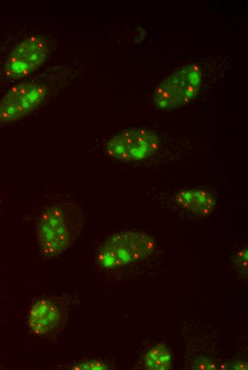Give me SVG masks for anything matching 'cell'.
Listing matches in <instances>:
<instances>
[{
	"label": "cell",
	"mask_w": 248,
	"mask_h": 370,
	"mask_svg": "<svg viewBox=\"0 0 248 370\" xmlns=\"http://www.w3.org/2000/svg\"><path fill=\"white\" fill-rule=\"evenodd\" d=\"M202 71L195 64L186 65L172 73L158 85L153 102L161 109L182 107L191 101L202 84Z\"/></svg>",
	"instance_id": "3"
},
{
	"label": "cell",
	"mask_w": 248,
	"mask_h": 370,
	"mask_svg": "<svg viewBox=\"0 0 248 370\" xmlns=\"http://www.w3.org/2000/svg\"><path fill=\"white\" fill-rule=\"evenodd\" d=\"M155 248L154 240L142 232L121 231L106 238L95 254L97 264L114 269L149 257Z\"/></svg>",
	"instance_id": "2"
},
{
	"label": "cell",
	"mask_w": 248,
	"mask_h": 370,
	"mask_svg": "<svg viewBox=\"0 0 248 370\" xmlns=\"http://www.w3.org/2000/svg\"><path fill=\"white\" fill-rule=\"evenodd\" d=\"M83 221V210L72 201H57L43 210L36 224L42 256L52 259L69 248L78 237Z\"/></svg>",
	"instance_id": "1"
},
{
	"label": "cell",
	"mask_w": 248,
	"mask_h": 370,
	"mask_svg": "<svg viewBox=\"0 0 248 370\" xmlns=\"http://www.w3.org/2000/svg\"><path fill=\"white\" fill-rule=\"evenodd\" d=\"M175 202L181 208L200 216L209 215L216 205L214 197L207 191L187 189L175 196Z\"/></svg>",
	"instance_id": "8"
},
{
	"label": "cell",
	"mask_w": 248,
	"mask_h": 370,
	"mask_svg": "<svg viewBox=\"0 0 248 370\" xmlns=\"http://www.w3.org/2000/svg\"><path fill=\"white\" fill-rule=\"evenodd\" d=\"M248 252L247 248L239 250L234 258V263L238 269L239 274L247 278V264H248Z\"/></svg>",
	"instance_id": "10"
},
{
	"label": "cell",
	"mask_w": 248,
	"mask_h": 370,
	"mask_svg": "<svg viewBox=\"0 0 248 370\" xmlns=\"http://www.w3.org/2000/svg\"><path fill=\"white\" fill-rule=\"evenodd\" d=\"M221 369L247 370L248 369L247 362L235 361L233 364H223L220 366Z\"/></svg>",
	"instance_id": "13"
},
{
	"label": "cell",
	"mask_w": 248,
	"mask_h": 370,
	"mask_svg": "<svg viewBox=\"0 0 248 370\" xmlns=\"http://www.w3.org/2000/svg\"><path fill=\"white\" fill-rule=\"evenodd\" d=\"M73 369H108V366L101 360H90L75 364Z\"/></svg>",
	"instance_id": "12"
},
{
	"label": "cell",
	"mask_w": 248,
	"mask_h": 370,
	"mask_svg": "<svg viewBox=\"0 0 248 370\" xmlns=\"http://www.w3.org/2000/svg\"><path fill=\"white\" fill-rule=\"evenodd\" d=\"M159 142L151 131L142 128L124 130L111 137L105 146L106 154L123 161H138L153 155Z\"/></svg>",
	"instance_id": "5"
},
{
	"label": "cell",
	"mask_w": 248,
	"mask_h": 370,
	"mask_svg": "<svg viewBox=\"0 0 248 370\" xmlns=\"http://www.w3.org/2000/svg\"><path fill=\"white\" fill-rule=\"evenodd\" d=\"M142 362L146 369L167 370L172 366V354L165 343H157L147 351Z\"/></svg>",
	"instance_id": "9"
},
{
	"label": "cell",
	"mask_w": 248,
	"mask_h": 370,
	"mask_svg": "<svg viewBox=\"0 0 248 370\" xmlns=\"http://www.w3.org/2000/svg\"><path fill=\"white\" fill-rule=\"evenodd\" d=\"M58 307L48 299H41L31 307L28 324L36 335H43L54 329L60 320Z\"/></svg>",
	"instance_id": "7"
},
{
	"label": "cell",
	"mask_w": 248,
	"mask_h": 370,
	"mask_svg": "<svg viewBox=\"0 0 248 370\" xmlns=\"http://www.w3.org/2000/svg\"><path fill=\"white\" fill-rule=\"evenodd\" d=\"M190 369L196 370H215L217 369V366L211 359L197 356L195 359Z\"/></svg>",
	"instance_id": "11"
},
{
	"label": "cell",
	"mask_w": 248,
	"mask_h": 370,
	"mask_svg": "<svg viewBox=\"0 0 248 370\" xmlns=\"http://www.w3.org/2000/svg\"><path fill=\"white\" fill-rule=\"evenodd\" d=\"M49 53L48 46L43 37L31 36L19 43L9 54L4 65V73L8 79L24 78L46 60Z\"/></svg>",
	"instance_id": "6"
},
{
	"label": "cell",
	"mask_w": 248,
	"mask_h": 370,
	"mask_svg": "<svg viewBox=\"0 0 248 370\" xmlns=\"http://www.w3.org/2000/svg\"><path fill=\"white\" fill-rule=\"evenodd\" d=\"M47 87L26 82L11 86L0 99V123L16 121L35 110L45 99Z\"/></svg>",
	"instance_id": "4"
}]
</instances>
